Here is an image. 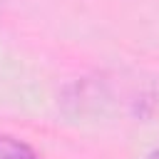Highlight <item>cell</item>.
Segmentation results:
<instances>
[{"label":"cell","instance_id":"cell-2","mask_svg":"<svg viewBox=\"0 0 159 159\" xmlns=\"http://www.w3.org/2000/svg\"><path fill=\"white\" fill-rule=\"evenodd\" d=\"M149 159H159V149H154V152L149 154Z\"/></svg>","mask_w":159,"mask_h":159},{"label":"cell","instance_id":"cell-1","mask_svg":"<svg viewBox=\"0 0 159 159\" xmlns=\"http://www.w3.org/2000/svg\"><path fill=\"white\" fill-rule=\"evenodd\" d=\"M0 159H42V157L27 142L12 134H0Z\"/></svg>","mask_w":159,"mask_h":159}]
</instances>
